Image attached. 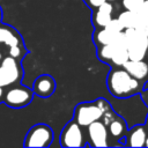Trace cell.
<instances>
[{
  "instance_id": "1",
  "label": "cell",
  "mask_w": 148,
  "mask_h": 148,
  "mask_svg": "<svg viewBox=\"0 0 148 148\" xmlns=\"http://www.w3.org/2000/svg\"><path fill=\"white\" fill-rule=\"evenodd\" d=\"M106 86L110 94L118 98L131 97L140 91L139 80L131 76L124 68H114L106 79Z\"/></svg>"
},
{
  "instance_id": "2",
  "label": "cell",
  "mask_w": 148,
  "mask_h": 148,
  "mask_svg": "<svg viewBox=\"0 0 148 148\" xmlns=\"http://www.w3.org/2000/svg\"><path fill=\"white\" fill-rule=\"evenodd\" d=\"M110 110H112V108L104 98H98L94 102H83L76 105L74 111V120L81 127H87L92 121L102 119L103 114Z\"/></svg>"
},
{
  "instance_id": "3",
  "label": "cell",
  "mask_w": 148,
  "mask_h": 148,
  "mask_svg": "<svg viewBox=\"0 0 148 148\" xmlns=\"http://www.w3.org/2000/svg\"><path fill=\"white\" fill-rule=\"evenodd\" d=\"M130 60H143L148 50V37L134 28L124 29Z\"/></svg>"
},
{
  "instance_id": "4",
  "label": "cell",
  "mask_w": 148,
  "mask_h": 148,
  "mask_svg": "<svg viewBox=\"0 0 148 148\" xmlns=\"http://www.w3.org/2000/svg\"><path fill=\"white\" fill-rule=\"evenodd\" d=\"M23 75V69L17 59L8 56L2 58L0 62V87H8L20 82Z\"/></svg>"
},
{
  "instance_id": "5",
  "label": "cell",
  "mask_w": 148,
  "mask_h": 148,
  "mask_svg": "<svg viewBox=\"0 0 148 148\" xmlns=\"http://www.w3.org/2000/svg\"><path fill=\"white\" fill-rule=\"evenodd\" d=\"M53 141V131L49 125L37 124L32 126L24 140L25 147H49Z\"/></svg>"
},
{
  "instance_id": "6",
  "label": "cell",
  "mask_w": 148,
  "mask_h": 148,
  "mask_svg": "<svg viewBox=\"0 0 148 148\" xmlns=\"http://www.w3.org/2000/svg\"><path fill=\"white\" fill-rule=\"evenodd\" d=\"M32 97H34L32 89L22 84H17L12 87L3 94L2 102H5V104L10 108L20 109L30 104V102L32 101Z\"/></svg>"
},
{
  "instance_id": "7",
  "label": "cell",
  "mask_w": 148,
  "mask_h": 148,
  "mask_svg": "<svg viewBox=\"0 0 148 148\" xmlns=\"http://www.w3.org/2000/svg\"><path fill=\"white\" fill-rule=\"evenodd\" d=\"M60 145L62 147H83L84 138L81 130V126L75 121H69L61 131L60 134Z\"/></svg>"
},
{
  "instance_id": "8",
  "label": "cell",
  "mask_w": 148,
  "mask_h": 148,
  "mask_svg": "<svg viewBox=\"0 0 148 148\" xmlns=\"http://www.w3.org/2000/svg\"><path fill=\"white\" fill-rule=\"evenodd\" d=\"M87 135L89 146L91 147H108L109 146V132L106 125L102 119L95 120L87 126Z\"/></svg>"
},
{
  "instance_id": "9",
  "label": "cell",
  "mask_w": 148,
  "mask_h": 148,
  "mask_svg": "<svg viewBox=\"0 0 148 148\" xmlns=\"http://www.w3.org/2000/svg\"><path fill=\"white\" fill-rule=\"evenodd\" d=\"M56 90V81L51 75L44 74L38 76L34 82L32 91L39 97H50Z\"/></svg>"
},
{
  "instance_id": "10",
  "label": "cell",
  "mask_w": 148,
  "mask_h": 148,
  "mask_svg": "<svg viewBox=\"0 0 148 148\" xmlns=\"http://www.w3.org/2000/svg\"><path fill=\"white\" fill-rule=\"evenodd\" d=\"M131 76L136 80H142L148 74V64L143 60H127L121 66Z\"/></svg>"
},
{
  "instance_id": "11",
  "label": "cell",
  "mask_w": 148,
  "mask_h": 148,
  "mask_svg": "<svg viewBox=\"0 0 148 148\" xmlns=\"http://www.w3.org/2000/svg\"><path fill=\"white\" fill-rule=\"evenodd\" d=\"M146 138H147L146 128L142 125H136L132 127L128 131L127 135L125 136V139L127 140L125 145L130 147H143Z\"/></svg>"
},
{
  "instance_id": "12",
  "label": "cell",
  "mask_w": 148,
  "mask_h": 148,
  "mask_svg": "<svg viewBox=\"0 0 148 148\" xmlns=\"http://www.w3.org/2000/svg\"><path fill=\"white\" fill-rule=\"evenodd\" d=\"M0 43H3L8 47L14 45H22L18 32L8 25H0Z\"/></svg>"
},
{
  "instance_id": "13",
  "label": "cell",
  "mask_w": 148,
  "mask_h": 148,
  "mask_svg": "<svg viewBox=\"0 0 148 148\" xmlns=\"http://www.w3.org/2000/svg\"><path fill=\"white\" fill-rule=\"evenodd\" d=\"M106 127H108L109 134L117 140H120L127 132V127L124 119L118 117L117 114L106 124Z\"/></svg>"
},
{
  "instance_id": "14",
  "label": "cell",
  "mask_w": 148,
  "mask_h": 148,
  "mask_svg": "<svg viewBox=\"0 0 148 148\" xmlns=\"http://www.w3.org/2000/svg\"><path fill=\"white\" fill-rule=\"evenodd\" d=\"M112 46H113V53L110 59V62L112 64V66L121 67L128 60L127 47L123 46V45H116V44H112Z\"/></svg>"
},
{
  "instance_id": "15",
  "label": "cell",
  "mask_w": 148,
  "mask_h": 148,
  "mask_svg": "<svg viewBox=\"0 0 148 148\" xmlns=\"http://www.w3.org/2000/svg\"><path fill=\"white\" fill-rule=\"evenodd\" d=\"M117 34L108 30L106 28H99L95 30L94 32V42L96 46H102V45H108L111 44Z\"/></svg>"
},
{
  "instance_id": "16",
  "label": "cell",
  "mask_w": 148,
  "mask_h": 148,
  "mask_svg": "<svg viewBox=\"0 0 148 148\" xmlns=\"http://www.w3.org/2000/svg\"><path fill=\"white\" fill-rule=\"evenodd\" d=\"M140 16L141 15L138 12L126 9V10L121 12L117 18L120 21V23L123 24V27L125 29H127V28H134L136 25L139 18H140Z\"/></svg>"
},
{
  "instance_id": "17",
  "label": "cell",
  "mask_w": 148,
  "mask_h": 148,
  "mask_svg": "<svg viewBox=\"0 0 148 148\" xmlns=\"http://www.w3.org/2000/svg\"><path fill=\"white\" fill-rule=\"evenodd\" d=\"M111 18H112V13H109V12H105L103 9L96 8V10L94 13V16H92V22L96 27L104 28Z\"/></svg>"
},
{
  "instance_id": "18",
  "label": "cell",
  "mask_w": 148,
  "mask_h": 148,
  "mask_svg": "<svg viewBox=\"0 0 148 148\" xmlns=\"http://www.w3.org/2000/svg\"><path fill=\"white\" fill-rule=\"evenodd\" d=\"M113 53V46L112 44L97 46V58L103 62H110V59Z\"/></svg>"
},
{
  "instance_id": "19",
  "label": "cell",
  "mask_w": 148,
  "mask_h": 148,
  "mask_svg": "<svg viewBox=\"0 0 148 148\" xmlns=\"http://www.w3.org/2000/svg\"><path fill=\"white\" fill-rule=\"evenodd\" d=\"M104 28H106L108 30H110V31H112V32H114V34L121 32V31H124V29H125L118 18H111V20L109 21V23H108Z\"/></svg>"
},
{
  "instance_id": "20",
  "label": "cell",
  "mask_w": 148,
  "mask_h": 148,
  "mask_svg": "<svg viewBox=\"0 0 148 148\" xmlns=\"http://www.w3.org/2000/svg\"><path fill=\"white\" fill-rule=\"evenodd\" d=\"M134 29H136L139 32H141L142 35L148 37V17L145 16H140L136 25L134 27Z\"/></svg>"
},
{
  "instance_id": "21",
  "label": "cell",
  "mask_w": 148,
  "mask_h": 148,
  "mask_svg": "<svg viewBox=\"0 0 148 148\" xmlns=\"http://www.w3.org/2000/svg\"><path fill=\"white\" fill-rule=\"evenodd\" d=\"M121 1H123V6L125 9L135 10V12H138L141 3L143 2V0H121Z\"/></svg>"
},
{
  "instance_id": "22",
  "label": "cell",
  "mask_w": 148,
  "mask_h": 148,
  "mask_svg": "<svg viewBox=\"0 0 148 148\" xmlns=\"http://www.w3.org/2000/svg\"><path fill=\"white\" fill-rule=\"evenodd\" d=\"M9 56L15 58V59H18L22 57V45H14V46H10L9 47V51H8Z\"/></svg>"
},
{
  "instance_id": "23",
  "label": "cell",
  "mask_w": 148,
  "mask_h": 148,
  "mask_svg": "<svg viewBox=\"0 0 148 148\" xmlns=\"http://www.w3.org/2000/svg\"><path fill=\"white\" fill-rule=\"evenodd\" d=\"M138 13H139L141 16L148 17V0H143V2L141 3L140 8L138 9Z\"/></svg>"
},
{
  "instance_id": "24",
  "label": "cell",
  "mask_w": 148,
  "mask_h": 148,
  "mask_svg": "<svg viewBox=\"0 0 148 148\" xmlns=\"http://www.w3.org/2000/svg\"><path fill=\"white\" fill-rule=\"evenodd\" d=\"M90 8H92V9H96L98 6H101L105 0H83Z\"/></svg>"
},
{
  "instance_id": "25",
  "label": "cell",
  "mask_w": 148,
  "mask_h": 148,
  "mask_svg": "<svg viewBox=\"0 0 148 148\" xmlns=\"http://www.w3.org/2000/svg\"><path fill=\"white\" fill-rule=\"evenodd\" d=\"M142 99H143L145 103L148 105V89H146V90L142 92Z\"/></svg>"
},
{
  "instance_id": "26",
  "label": "cell",
  "mask_w": 148,
  "mask_h": 148,
  "mask_svg": "<svg viewBox=\"0 0 148 148\" xmlns=\"http://www.w3.org/2000/svg\"><path fill=\"white\" fill-rule=\"evenodd\" d=\"M3 94H5V92H3V88L0 87V103L3 101Z\"/></svg>"
},
{
  "instance_id": "27",
  "label": "cell",
  "mask_w": 148,
  "mask_h": 148,
  "mask_svg": "<svg viewBox=\"0 0 148 148\" xmlns=\"http://www.w3.org/2000/svg\"><path fill=\"white\" fill-rule=\"evenodd\" d=\"M145 146L148 147V135H147V138H146V140H145Z\"/></svg>"
},
{
  "instance_id": "28",
  "label": "cell",
  "mask_w": 148,
  "mask_h": 148,
  "mask_svg": "<svg viewBox=\"0 0 148 148\" xmlns=\"http://www.w3.org/2000/svg\"><path fill=\"white\" fill-rule=\"evenodd\" d=\"M146 89H148V81L146 82V84L143 86V90H146Z\"/></svg>"
},
{
  "instance_id": "29",
  "label": "cell",
  "mask_w": 148,
  "mask_h": 148,
  "mask_svg": "<svg viewBox=\"0 0 148 148\" xmlns=\"http://www.w3.org/2000/svg\"><path fill=\"white\" fill-rule=\"evenodd\" d=\"M2 60V53H1V51H0V61Z\"/></svg>"
},
{
  "instance_id": "30",
  "label": "cell",
  "mask_w": 148,
  "mask_h": 148,
  "mask_svg": "<svg viewBox=\"0 0 148 148\" xmlns=\"http://www.w3.org/2000/svg\"><path fill=\"white\" fill-rule=\"evenodd\" d=\"M106 1H110V2H112V1H117V0H106Z\"/></svg>"
},
{
  "instance_id": "31",
  "label": "cell",
  "mask_w": 148,
  "mask_h": 148,
  "mask_svg": "<svg viewBox=\"0 0 148 148\" xmlns=\"http://www.w3.org/2000/svg\"><path fill=\"white\" fill-rule=\"evenodd\" d=\"M0 20H1V8H0Z\"/></svg>"
},
{
  "instance_id": "32",
  "label": "cell",
  "mask_w": 148,
  "mask_h": 148,
  "mask_svg": "<svg viewBox=\"0 0 148 148\" xmlns=\"http://www.w3.org/2000/svg\"><path fill=\"white\" fill-rule=\"evenodd\" d=\"M146 56H147V57H148V50H147V53H146Z\"/></svg>"
},
{
  "instance_id": "33",
  "label": "cell",
  "mask_w": 148,
  "mask_h": 148,
  "mask_svg": "<svg viewBox=\"0 0 148 148\" xmlns=\"http://www.w3.org/2000/svg\"><path fill=\"white\" fill-rule=\"evenodd\" d=\"M147 127H148V118H147Z\"/></svg>"
}]
</instances>
